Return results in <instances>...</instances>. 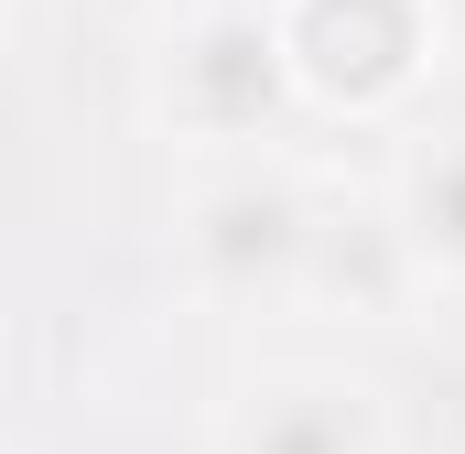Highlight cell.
<instances>
[{
	"label": "cell",
	"instance_id": "5",
	"mask_svg": "<svg viewBox=\"0 0 465 454\" xmlns=\"http://www.w3.org/2000/svg\"><path fill=\"white\" fill-rule=\"evenodd\" d=\"M401 260L465 281V141H433L401 184Z\"/></svg>",
	"mask_w": 465,
	"mask_h": 454
},
{
	"label": "cell",
	"instance_id": "3",
	"mask_svg": "<svg viewBox=\"0 0 465 454\" xmlns=\"http://www.w3.org/2000/svg\"><path fill=\"white\" fill-rule=\"evenodd\" d=\"M292 87H303V76H292V44H282V22H260V11H206V22H184V33H173V65H163V109L184 119V130H206V141L271 130Z\"/></svg>",
	"mask_w": 465,
	"mask_h": 454
},
{
	"label": "cell",
	"instance_id": "2",
	"mask_svg": "<svg viewBox=\"0 0 465 454\" xmlns=\"http://www.w3.org/2000/svg\"><path fill=\"white\" fill-rule=\"evenodd\" d=\"M292 76L336 109H390L433 65V0H282Z\"/></svg>",
	"mask_w": 465,
	"mask_h": 454
},
{
	"label": "cell",
	"instance_id": "1",
	"mask_svg": "<svg viewBox=\"0 0 465 454\" xmlns=\"http://www.w3.org/2000/svg\"><path fill=\"white\" fill-rule=\"evenodd\" d=\"M314 260H325V227L282 173H228L184 217V271L217 303H282V292L314 281Z\"/></svg>",
	"mask_w": 465,
	"mask_h": 454
},
{
	"label": "cell",
	"instance_id": "4",
	"mask_svg": "<svg viewBox=\"0 0 465 454\" xmlns=\"http://www.w3.org/2000/svg\"><path fill=\"white\" fill-rule=\"evenodd\" d=\"M228 454H379V411L357 379L292 368V379L249 390V411L228 422Z\"/></svg>",
	"mask_w": 465,
	"mask_h": 454
}]
</instances>
